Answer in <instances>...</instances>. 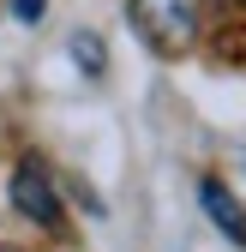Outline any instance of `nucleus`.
I'll return each mask as SVG.
<instances>
[{
    "instance_id": "f257e3e1",
    "label": "nucleus",
    "mask_w": 246,
    "mask_h": 252,
    "mask_svg": "<svg viewBox=\"0 0 246 252\" xmlns=\"http://www.w3.org/2000/svg\"><path fill=\"white\" fill-rule=\"evenodd\" d=\"M126 18L156 54H186L204 30V0H126Z\"/></svg>"
},
{
    "instance_id": "f03ea898",
    "label": "nucleus",
    "mask_w": 246,
    "mask_h": 252,
    "mask_svg": "<svg viewBox=\"0 0 246 252\" xmlns=\"http://www.w3.org/2000/svg\"><path fill=\"white\" fill-rule=\"evenodd\" d=\"M6 198H12V210L24 216V222H36V228H60V192H54V174H48L42 156H24V162L12 168Z\"/></svg>"
},
{
    "instance_id": "7ed1b4c3",
    "label": "nucleus",
    "mask_w": 246,
    "mask_h": 252,
    "mask_svg": "<svg viewBox=\"0 0 246 252\" xmlns=\"http://www.w3.org/2000/svg\"><path fill=\"white\" fill-rule=\"evenodd\" d=\"M198 204H204V216H210L234 246H246V210H240V198L228 192L222 180H198Z\"/></svg>"
},
{
    "instance_id": "20e7f679",
    "label": "nucleus",
    "mask_w": 246,
    "mask_h": 252,
    "mask_svg": "<svg viewBox=\"0 0 246 252\" xmlns=\"http://www.w3.org/2000/svg\"><path fill=\"white\" fill-rule=\"evenodd\" d=\"M66 48H72V60H78V66H84L90 78H102V42L90 36V30H78V36H72Z\"/></svg>"
},
{
    "instance_id": "39448f33",
    "label": "nucleus",
    "mask_w": 246,
    "mask_h": 252,
    "mask_svg": "<svg viewBox=\"0 0 246 252\" xmlns=\"http://www.w3.org/2000/svg\"><path fill=\"white\" fill-rule=\"evenodd\" d=\"M12 18H24V24H36V18H42V0H12Z\"/></svg>"
},
{
    "instance_id": "423d86ee",
    "label": "nucleus",
    "mask_w": 246,
    "mask_h": 252,
    "mask_svg": "<svg viewBox=\"0 0 246 252\" xmlns=\"http://www.w3.org/2000/svg\"><path fill=\"white\" fill-rule=\"evenodd\" d=\"M228 6H246V0H228Z\"/></svg>"
}]
</instances>
